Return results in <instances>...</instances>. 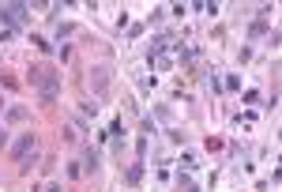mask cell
Segmentation results:
<instances>
[{
  "mask_svg": "<svg viewBox=\"0 0 282 192\" xmlns=\"http://www.w3.org/2000/svg\"><path fill=\"white\" fill-rule=\"evenodd\" d=\"M30 83L38 87V94H42L45 105L56 102V94H60V72H56V68H49V64H34V68H30Z\"/></svg>",
  "mask_w": 282,
  "mask_h": 192,
  "instance_id": "obj_1",
  "label": "cell"
},
{
  "mask_svg": "<svg viewBox=\"0 0 282 192\" xmlns=\"http://www.w3.org/2000/svg\"><path fill=\"white\" fill-rule=\"evenodd\" d=\"M34 143H38V136L34 132H19L15 136V143H12V155H15V162L27 170L30 166V158H34Z\"/></svg>",
  "mask_w": 282,
  "mask_h": 192,
  "instance_id": "obj_2",
  "label": "cell"
},
{
  "mask_svg": "<svg viewBox=\"0 0 282 192\" xmlns=\"http://www.w3.org/2000/svg\"><path fill=\"white\" fill-rule=\"evenodd\" d=\"M30 4H0V23H4V30H15L23 19H27Z\"/></svg>",
  "mask_w": 282,
  "mask_h": 192,
  "instance_id": "obj_3",
  "label": "cell"
},
{
  "mask_svg": "<svg viewBox=\"0 0 282 192\" xmlns=\"http://www.w3.org/2000/svg\"><path fill=\"white\" fill-rule=\"evenodd\" d=\"M109 79H113L109 64H98V68H90V90H94L98 98H106V94H109Z\"/></svg>",
  "mask_w": 282,
  "mask_h": 192,
  "instance_id": "obj_4",
  "label": "cell"
},
{
  "mask_svg": "<svg viewBox=\"0 0 282 192\" xmlns=\"http://www.w3.org/2000/svg\"><path fill=\"white\" fill-rule=\"evenodd\" d=\"M4 121H27V105H8L4 109Z\"/></svg>",
  "mask_w": 282,
  "mask_h": 192,
  "instance_id": "obj_5",
  "label": "cell"
},
{
  "mask_svg": "<svg viewBox=\"0 0 282 192\" xmlns=\"http://www.w3.org/2000/svg\"><path fill=\"white\" fill-rule=\"evenodd\" d=\"M177 189H181V192H199L196 185H192V177H188V174H177Z\"/></svg>",
  "mask_w": 282,
  "mask_h": 192,
  "instance_id": "obj_6",
  "label": "cell"
},
{
  "mask_svg": "<svg viewBox=\"0 0 282 192\" xmlns=\"http://www.w3.org/2000/svg\"><path fill=\"white\" fill-rule=\"evenodd\" d=\"M83 170H90V174L98 170V151H87L83 155Z\"/></svg>",
  "mask_w": 282,
  "mask_h": 192,
  "instance_id": "obj_7",
  "label": "cell"
},
{
  "mask_svg": "<svg viewBox=\"0 0 282 192\" xmlns=\"http://www.w3.org/2000/svg\"><path fill=\"white\" fill-rule=\"evenodd\" d=\"M140 177H143V162H136L128 170V185H140Z\"/></svg>",
  "mask_w": 282,
  "mask_h": 192,
  "instance_id": "obj_8",
  "label": "cell"
},
{
  "mask_svg": "<svg viewBox=\"0 0 282 192\" xmlns=\"http://www.w3.org/2000/svg\"><path fill=\"white\" fill-rule=\"evenodd\" d=\"M75 23H60V27H56V38H71V34H75Z\"/></svg>",
  "mask_w": 282,
  "mask_h": 192,
  "instance_id": "obj_9",
  "label": "cell"
},
{
  "mask_svg": "<svg viewBox=\"0 0 282 192\" xmlns=\"http://www.w3.org/2000/svg\"><path fill=\"white\" fill-rule=\"evenodd\" d=\"M181 166H184V174H188V170H196V166H199V158H196V155H181Z\"/></svg>",
  "mask_w": 282,
  "mask_h": 192,
  "instance_id": "obj_10",
  "label": "cell"
},
{
  "mask_svg": "<svg viewBox=\"0 0 282 192\" xmlns=\"http://www.w3.org/2000/svg\"><path fill=\"white\" fill-rule=\"evenodd\" d=\"M248 34H252V38H260V34H267V23H264V19H256V23H252V30H248Z\"/></svg>",
  "mask_w": 282,
  "mask_h": 192,
  "instance_id": "obj_11",
  "label": "cell"
},
{
  "mask_svg": "<svg viewBox=\"0 0 282 192\" xmlns=\"http://www.w3.org/2000/svg\"><path fill=\"white\" fill-rule=\"evenodd\" d=\"M30 42H34V45H38V49H42V53H49V49H53V45H49V42H45V38H38V34H30Z\"/></svg>",
  "mask_w": 282,
  "mask_h": 192,
  "instance_id": "obj_12",
  "label": "cell"
},
{
  "mask_svg": "<svg viewBox=\"0 0 282 192\" xmlns=\"http://www.w3.org/2000/svg\"><path fill=\"white\" fill-rule=\"evenodd\" d=\"M8 143H12V132H8V128H4V124H0V151L8 147Z\"/></svg>",
  "mask_w": 282,
  "mask_h": 192,
  "instance_id": "obj_13",
  "label": "cell"
},
{
  "mask_svg": "<svg viewBox=\"0 0 282 192\" xmlns=\"http://www.w3.org/2000/svg\"><path fill=\"white\" fill-rule=\"evenodd\" d=\"M109 136H113V140H121V136H124V124H121V121H113V128H109Z\"/></svg>",
  "mask_w": 282,
  "mask_h": 192,
  "instance_id": "obj_14",
  "label": "cell"
},
{
  "mask_svg": "<svg viewBox=\"0 0 282 192\" xmlns=\"http://www.w3.org/2000/svg\"><path fill=\"white\" fill-rule=\"evenodd\" d=\"M83 113H87V117H90V121H94V113H98V105H94V102H90V98H87V102H83Z\"/></svg>",
  "mask_w": 282,
  "mask_h": 192,
  "instance_id": "obj_15",
  "label": "cell"
},
{
  "mask_svg": "<svg viewBox=\"0 0 282 192\" xmlns=\"http://www.w3.org/2000/svg\"><path fill=\"white\" fill-rule=\"evenodd\" d=\"M42 192H64V189H60V181H49V185H45Z\"/></svg>",
  "mask_w": 282,
  "mask_h": 192,
  "instance_id": "obj_16",
  "label": "cell"
},
{
  "mask_svg": "<svg viewBox=\"0 0 282 192\" xmlns=\"http://www.w3.org/2000/svg\"><path fill=\"white\" fill-rule=\"evenodd\" d=\"M4 109H8V102H4V98H0V117H4Z\"/></svg>",
  "mask_w": 282,
  "mask_h": 192,
  "instance_id": "obj_17",
  "label": "cell"
}]
</instances>
